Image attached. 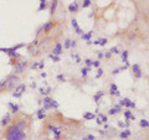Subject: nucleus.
<instances>
[{
	"label": "nucleus",
	"instance_id": "nucleus-1",
	"mask_svg": "<svg viewBox=\"0 0 149 140\" xmlns=\"http://www.w3.org/2000/svg\"><path fill=\"white\" fill-rule=\"evenodd\" d=\"M31 125V117L26 114H20L15 120L8 125L3 138L5 140H26L27 131Z\"/></svg>",
	"mask_w": 149,
	"mask_h": 140
},
{
	"label": "nucleus",
	"instance_id": "nucleus-2",
	"mask_svg": "<svg viewBox=\"0 0 149 140\" xmlns=\"http://www.w3.org/2000/svg\"><path fill=\"white\" fill-rule=\"evenodd\" d=\"M20 78L17 77L16 74H10V76H8L6 77V89L8 91H13V89H15L19 84H20Z\"/></svg>",
	"mask_w": 149,
	"mask_h": 140
},
{
	"label": "nucleus",
	"instance_id": "nucleus-3",
	"mask_svg": "<svg viewBox=\"0 0 149 140\" xmlns=\"http://www.w3.org/2000/svg\"><path fill=\"white\" fill-rule=\"evenodd\" d=\"M27 67V61L26 60H19L16 61L15 65H14V72L16 74H21V73L25 71V68Z\"/></svg>",
	"mask_w": 149,
	"mask_h": 140
},
{
	"label": "nucleus",
	"instance_id": "nucleus-4",
	"mask_svg": "<svg viewBox=\"0 0 149 140\" xmlns=\"http://www.w3.org/2000/svg\"><path fill=\"white\" fill-rule=\"evenodd\" d=\"M26 91V86L24 83H20L15 89H14V92H13V97H15V98H20L21 96L24 94V92Z\"/></svg>",
	"mask_w": 149,
	"mask_h": 140
},
{
	"label": "nucleus",
	"instance_id": "nucleus-5",
	"mask_svg": "<svg viewBox=\"0 0 149 140\" xmlns=\"http://www.w3.org/2000/svg\"><path fill=\"white\" fill-rule=\"evenodd\" d=\"M55 25H56V22H55V21H52V20H51V21H47L46 24H45V25H44L41 29L39 30V32H37V34H40L41 31H45V32L51 31V29H52V27H53Z\"/></svg>",
	"mask_w": 149,
	"mask_h": 140
},
{
	"label": "nucleus",
	"instance_id": "nucleus-6",
	"mask_svg": "<svg viewBox=\"0 0 149 140\" xmlns=\"http://www.w3.org/2000/svg\"><path fill=\"white\" fill-rule=\"evenodd\" d=\"M11 122H13L11 114H10V113H6V114L3 117L1 122H0V125H1V126H8V125H10Z\"/></svg>",
	"mask_w": 149,
	"mask_h": 140
},
{
	"label": "nucleus",
	"instance_id": "nucleus-7",
	"mask_svg": "<svg viewBox=\"0 0 149 140\" xmlns=\"http://www.w3.org/2000/svg\"><path fill=\"white\" fill-rule=\"evenodd\" d=\"M119 105L122 107H127V108H135V103L134 102H132L130 99L128 98H123L122 100H121V103H119Z\"/></svg>",
	"mask_w": 149,
	"mask_h": 140
},
{
	"label": "nucleus",
	"instance_id": "nucleus-8",
	"mask_svg": "<svg viewBox=\"0 0 149 140\" xmlns=\"http://www.w3.org/2000/svg\"><path fill=\"white\" fill-rule=\"evenodd\" d=\"M132 69H133V74H134V77L135 78L142 77V69H140V67H139V65L134 63L133 66H132Z\"/></svg>",
	"mask_w": 149,
	"mask_h": 140
},
{
	"label": "nucleus",
	"instance_id": "nucleus-9",
	"mask_svg": "<svg viewBox=\"0 0 149 140\" xmlns=\"http://www.w3.org/2000/svg\"><path fill=\"white\" fill-rule=\"evenodd\" d=\"M96 122H97V124L106 123V122H107V115H104L103 113H99V114L97 115V118H96Z\"/></svg>",
	"mask_w": 149,
	"mask_h": 140
},
{
	"label": "nucleus",
	"instance_id": "nucleus-10",
	"mask_svg": "<svg viewBox=\"0 0 149 140\" xmlns=\"http://www.w3.org/2000/svg\"><path fill=\"white\" fill-rule=\"evenodd\" d=\"M72 26H73V29H75V30H76V32H77L78 35H82L83 34V31H82V29H81V27H80V26H78V24H77V20H76V19H72Z\"/></svg>",
	"mask_w": 149,
	"mask_h": 140
},
{
	"label": "nucleus",
	"instance_id": "nucleus-11",
	"mask_svg": "<svg viewBox=\"0 0 149 140\" xmlns=\"http://www.w3.org/2000/svg\"><path fill=\"white\" fill-rule=\"evenodd\" d=\"M9 105V108H10V112L13 113V114H17L19 113V110H20V108H19V105L17 104H14V103H9L8 104Z\"/></svg>",
	"mask_w": 149,
	"mask_h": 140
},
{
	"label": "nucleus",
	"instance_id": "nucleus-12",
	"mask_svg": "<svg viewBox=\"0 0 149 140\" xmlns=\"http://www.w3.org/2000/svg\"><path fill=\"white\" fill-rule=\"evenodd\" d=\"M122 110V107L119 105V104H117V105H114L113 108H111L109 109V115H114V114H117V113H119Z\"/></svg>",
	"mask_w": 149,
	"mask_h": 140
},
{
	"label": "nucleus",
	"instance_id": "nucleus-13",
	"mask_svg": "<svg viewBox=\"0 0 149 140\" xmlns=\"http://www.w3.org/2000/svg\"><path fill=\"white\" fill-rule=\"evenodd\" d=\"M62 53V45L61 43H56V46L53 48V53L52 55H55V56H58V55H61Z\"/></svg>",
	"mask_w": 149,
	"mask_h": 140
},
{
	"label": "nucleus",
	"instance_id": "nucleus-14",
	"mask_svg": "<svg viewBox=\"0 0 149 140\" xmlns=\"http://www.w3.org/2000/svg\"><path fill=\"white\" fill-rule=\"evenodd\" d=\"M109 93H111V96H119V91H118V88H117V86L116 84H111V91H109Z\"/></svg>",
	"mask_w": 149,
	"mask_h": 140
},
{
	"label": "nucleus",
	"instance_id": "nucleus-15",
	"mask_svg": "<svg viewBox=\"0 0 149 140\" xmlns=\"http://www.w3.org/2000/svg\"><path fill=\"white\" fill-rule=\"evenodd\" d=\"M68 10L71 12H77L78 11V3H71L68 5Z\"/></svg>",
	"mask_w": 149,
	"mask_h": 140
},
{
	"label": "nucleus",
	"instance_id": "nucleus-16",
	"mask_svg": "<svg viewBox=\"0 0 149 140\" xmlns=\"http://www.w3.org/2000/svg\"><path fill=\"white\" fill-rule=\"evenodd\" d=\"M36 114H37V118H39V119H41V120L46 118V113H45V109H44V108L39 109V110L36 112Z\"/></svg>",
	"mask_w": 149,
	"mask_h": 140
},
{
	"label": "nucleus",
	"instance_id": "nucleus-17",
	"mask_svg": "<svg viewBox=\"0 0 149 140\" xmlns=\"http://www.w3.org/2000/svg\"><path fill=\"white\" fill-rule=\"evenodd\" d=\"M124 117H126L127 122H128L129 119H132V120L135 119V117H134V115L130 113V110H129V109H126V110H124Z\"/></svg>",
	"mask_w": 149,
	"mask_h": 140
},
{
	"label": "nucleus",
	"instance_id": "nucleus-18",
	"mask_svg": "<svg viewBox=\"0 0 149 140\" xmlns=\"http://www.w3.org/2000/svg\"><path fill=\"white\" fill-rule=\"evenodd\" d=\"M103 96H104V92H102V91H99V92H98L97 94H94V96H93V100H94V102H96V103H99V99L102 98Z\"/></svg>",
	"mask_w": 149,
	"mask_h": 140
},
{
	"label": "nucleus",
	"instance_id": "nucleus-19",
	"mask_svg": "<svg viewBox=\"0 0 149 140\" xmlns=\"http://www.w3.org/2000/svg\"><path fill=\"white\" fill-rule=\"evenodd\" d=\"M83 118H85V120H92V119H94L96 117H94V114H93V113L85 112V113H83Z\"/></svg>",
	"mask_w": 149,
	"mask_h": 140
},
{
	"label": "nucleus",
	"instance_id": "nucleus-20",
	"mask_svg": "<svg viewBox=\"0 0 149 140\" xmlns=\"http://www.w3.org/2000/svg\"><path fill=\"white\" fill-rule=\"evenodd\" d=\"M57 3H58V1H52L51 3V6H50V15H53V12H55V10H56V8H57Z\"/></svg>",
	"mask_w": 149,
	"mask_h": 140
},
{
	"label": "nucleus",
	"instance_id": "nucleus-21",
	"mask_svg": "<svg viewBox=\"0 0 149 140\" xmlns=\"http://www.w3.org/2000/svg\"><path fill=\"white\" fill-rule=\"evenodd\" d=\"M47 5H49V4H47V1L41 0V1H40V6H39V9H37V10H39V11L44 10V9H46V8H47Z\"/></svg>",
	"mask_w": 149,
	"mask_h": 140
},
{
	"label": "nucleus",
	"instance_id": "nucleus-22",
	"mask_svg": "<svg viewBox=\"0 0 149 140\" xmlns=\"http://www.w3.org/2000/svg\"><path fill=\"white\" fill-rule=\"evenodd\" d=\"M122 58H123V62L128 66L129 63H128V51H123L122 52Z\"/></svg>",
	"mask_w": 149,
	"mask_h": 140
},
{
	"label": "nucleus",
	"instance_id": "nucleus-23",
	"mask_svg": "<svg viewBox=\"0 0 149 140\" xmlns=\"http://www.w3.org/2000/svg\"><path fill=\"white\" fill-rule=\"evenodd\" d=\"M5 89H6V78L3 79V81H0V93L4 92Z\"/></svg>",
	"mask_w": 149,
	"mask_h": 140
},
{
	"label": "nucleus",
	"instance_id": "nucleus-24",
	"mask_svg": "<svg viewBox=\"0 0 149 140\" xmlns=\"http://www.w3.org/2000/svg\"><path fill=\"white\" fill-rule=\"evenodd\" d=\"M94 45H101V46H104L106 43H107V39H99V40H97V41L93 42Z\"/></svg>",
	"mask_w": 149,
	"mask_h": 140
},
{
	"label": "nucleus",
	"instance_id": "nucleus-25",
	"mask_svg": "<svg viewBox=\"0 0 149 140\" xmlns=\"http://www.w3.org/2000/svg\"><path fill=\"white\" fill-rule=\"evenodd\" d=\"M129 135H130V131H129L128 129H126V130H123V131L121 133V138H122V139H127Z\"/></svg>",
	"mask_w": 149,
	"mask_h": 140
},
{
	"label": "nucleus",
	"instance_id": "nucleus-26",
	"mask_svg": "<svg viewBox=\"0 0 149 140\" xmlns=\"http://www.w3.org/2000/svg\"><path fill=\"white\" fill-rule=\"evenodd\" d=\"M91 36H92V31H90L88 34H82V35H81V37H82L83 40H87V41H90Z\"/></svg>",
	"mask_w": 149,
	"mask_h": 140
},
{
	"label": "nucleus",
	"instance_id": "nucleus-27",
	"mask_svg": "<svg viewBox=\"0 0 149 140\" xmlns=\"http://www.w3.org/2000/svg\"><path fill=\"white\" fill-rule=\"evenodd\" d=\"M57 108H58V103L52 99V102L50 103V109H57Z\"/></svg>",
	"mask_w": 149,
	"mask_h": 140
},
{
	"label": "nucleus",
	"instance_id": "nucleus-28",
	"mask_svg": "<svg viewBox=\"0 0 149 140\" xmlns=\"http://www.w3.org/2000/svg\"><path fill=\"white\" fill-rule=\"evenodd\" d=\"M140 126H142V128H149L148 120H145V119H142V120H140Z\"/></svg>",
	"mask_w": 149,
	"mask_h": 140
},
{
	"label": "nucleus",
	"instance_id": "nucleus-29",
	"mask_svg": "<svg viewBox=\"0 0 149 140\" xmlns=\"http://www.w3.org/2000/svg\"><path fill=\"white\" fill-rule=\"evenodd\" d=\"M70 47H71V40L65 39V48H70Z\"/></svg>",
	"mask_w": 149,
	"mask_h": 140
},
{
	"label": "nucleus",
	"instance_id": "nucleus-30",
	"mask_svg": "<svg viewBox=\"0 0 149 140\" xmlns=\"http://www.w3.org/2000/svg\"><path fill=\"white\" fill-rule=\"evenodd\" d=\"M50 58H51L53 62H60V57H58V56H55V55H50Z\"/></svg>",
	"mask_w": 149,
	"mask_h": 140
},
{
	"label": "nucleus",
	"instance_id": "nucleus-31",
	"mask_svg": "<svg viewBox=\"0 0 149 140\" xmlns=\"http://www.w3.org/2000/svg\"><path fill=\"white\" fill-rule=\"evenodd\" d=\"M90 69H91V68H82V69H81V72H82V76L83 77H86V76H87V73H88V71H90Z\"/></svg>",
	"mask_w": 149,
	"mask_h": 140
},
{
	"label": "nucleus",
	"instance_id": "nucleus-32",
	"mask_svg": "<svg viewBox=\"0 0 149 140\" xmlns=\"http://www.w3.org/2000/svg\"><path fill=\"white\" fill-rule=\"evenodd\" d=\"M90 5H91V1H90V0H85V1H83V4H82L83 8H88Z\"/></svg>",
	"mask_w": 149,
	"mask_h": 140
},
{
	"label": "nucleus",
	"instance_id": "nucleus-33",
	"mask_svg": "<svg viewBox=\"0 0 149 140\" xmlns=\"http://www.w3.org/2000/svg\"><path fill=\"white\" fill-rule=\"evenodd\" d=\"M128 125V123H123V122H118V126L119 128H126Z\"/></svg>",
	"mask_w": 149,
	"mask_h": 140
},
{
	"label": "nucleus",
	"instance_id": "nucleus-34",
	"mask_svg": "<svg viewBox=\"0 0 149 140\" xmlns=\"http://www.w3.org/2000/svg\"><path fill=\"white\" fill-rule=\"evenodd\" d=\"M57 79H58L60 82H65V77H63L62 74H58V76H57Z\"/></svg>",
	"mask_w": 149,
	"mask_h": 140
},
{
	"label": "nucleus",
	"instance_id": "nucleus-35",
	"mask_svg": "<svg viewBox=\"0 0 149 140\" xmlns=\"http://www.w3.org/2000/svg\"><path fill=\"white\" fill-rule=\"evenodd\" d=\"M111 53H118V48L117 47H112L111 48Z\"/></svg>",
	"mask_w": 149,
	"mask_h": 140
},
{
	"label": "nucleus",
	"instance_id": "nucleus-36",
	"mask_svg": "<svg viewBox=\"0 0 149 140\" xmlns=\"http://www.w3.org/2000/svg\"><path fill=\"white\" fill-rule=\"evenodd\" d=\"M102 73H103V71H102V69H101V68H98V73H97V76H96V77H97V78H99V77H101V76H102Z\"/></svg>",
	"mask_w": 149,
	"mask_h": 140
},
{
	"label": "nucleus",
	"instance_id": "nucleus-37",
	"mask_svg": "<svg viewBox=\"0 0 149 140\" xmlns=\"http://www.w3.org/2000/svg\"><path fill=\"white\" fill-rule=\"evenodd\" d=\"M85 62H86V65H87V66H88V68H90V66L92 65V62H93V61H91V60H88V58H87V60H86Z\"/></svg>",
	"mask_w": 149,
	"mask_h": 140
},
{
	"label": "nucleus",
	"instance_id": "nucleus-38",
	"mask_svg": "<svg viewBox=\"0 0 149 140\" xmlns=\"http://www.w3.org/2000/svg\"><path fill=\"white\" fill-rule=\"evenodd\" d=\"M72 57L77 61V63H80V57H78V55H73V53H72Z\"/></svg>",
	"mask_w": 149,
	"mask_h": 140
},
{
	"label": "nucleus",
	"instance_id": "nucleus-39",
	"mask_svg": "<svg viewBox=\"0 0 149 140\" xmlns=\"http://www.w3.org/2000/svg\"><path fill=\"white\" fill-rule=\"evenodd\" d=\"M92 65L94 66V67H99V61H93Z\"/></svg>",
	"mask_w": 149,
	"mask_h": 140
},
{
	"label": "nucleus",
	"instance_id": "nucleus-40",
	"mask_svg": "<svg viewBox=\"0 0 149 140\" xmlns=\"http://www.w3.org/2000/svg\"><path fill=\"white\" fill-rule=\"evenodd\" d=\"M119 72H121V69H119V68H117V69H113V72H112V73H113V74H118Z\"/></svg>",
	"mask_w": 149,
	"mask_h": 140
},
{
	"label": "nucleus",
	"instance_id": "nucleus-41",
	"mask_svg": "<svg viewBox=\"0 0 149 140\" xmlns=\"http://www.w3.org/2000/svg\"><path fill=\"white\" fill-rule=\"evenodd\" d=\"M37 67H39V63H34V65H32V66H31V68H34V69H35V68H37Z\"/></svg>",
	"mask_w": 149,
	"mask_h": 140
},
{
	"label": "nucleus",
	"instance_id": "nucleus-42",
	"mask_svg": "<svg viewBox=\"0 0 149 140\" xmlns=\"http://www.w3.org/2000/svg\"><path fill=\"white\" fill-rule=\"evenodd\" d=\"M76 45H77L76 41H71V47H76Z\"/></svg>",
	"mask_w": 149,
	"mask_h": 140
},
{
	"label": "nucleus",
	"instance_id": "nucleus-43",
	"mask_svg": "<svg viewBox=\"0 0 149 140\" xmlns=\"http://www.w3.org/2000/svg\"><path fill=\"white\" fill-rule=\"evenodd\" d=\"M87 139H88V140H94V138H93V135H88Z\"/></svg>",
	"mask_w": 149,
	"mask_h": 140
},
{
	"label": "nucleus",
	"instance_id": "nucleus-44",
	"mask_svg": "<svg viewBox=\"0 0 149 140\" xmlns=\"http://www.w3.org/2000/svg\"><path fill=\"white\" fill-rule=\"evenodd\" d=\"M31 88H36V83H31Z\"/></svg>",
	"mask_w": 149,
	"mask_h": 140
},
{
	"label": "nucleus",
	"instance_id": "nucleus-45",
	"mask_svg": "<svg viewBox=\"0 0 149 140\" xmlns=\"http://www.w3.org/2000/svg\"><path fill=\"white\" fill-rule=\"evenodd\" d=\"M39 67H40V68L44 67V62H40V63H39Z\"/></svg>",
	"mask_w": 149,
	"mask_h": 140
},
{
	"label": "nucleus",
	"instance_id": "nucleus-46",
	"mask_svg": "<svg viewBox=\"0 0 149 140\" xmlns=\"http://www.w3.org/2000/svg\"><path fill=\"white\" fill-rule=\"evenodd\" d=\"M46 76H47L46 73H44V72H42V73H41V77H44V78H45V77H46Z\"/></svg>",
	"mask_w": 149,
	"mask_h": 140
},
{
	"label": "nucleus",
	"instance_id": "nucleus-47",
	"mask_svg": "<svg viewBox=\"0 0 149 140\" xmlns=\"http://www.w3.org/2000/svg\"><path fill=\"white\" fill-rule=\"evenodd\" d=\"M147 140H149V136H148V138H147Z\"/></svg>",
	"mask_w": 149,
	"mask_h": 140
},
{
	"label": "nucleus",
	"instance_id": "nucleus-48",
	"mask_svg": "<svg viewBox=\"0 0 149 140\" xmlns=\"http://www.w3.org/2000/svg\"><path fill=\"white\" fill-rule=\"evenodd\" d=\"M83 140H87V139H83Z\"/></svg>",
	"mask_w": 149,
	"mask_h": 140
}]
</instances>
